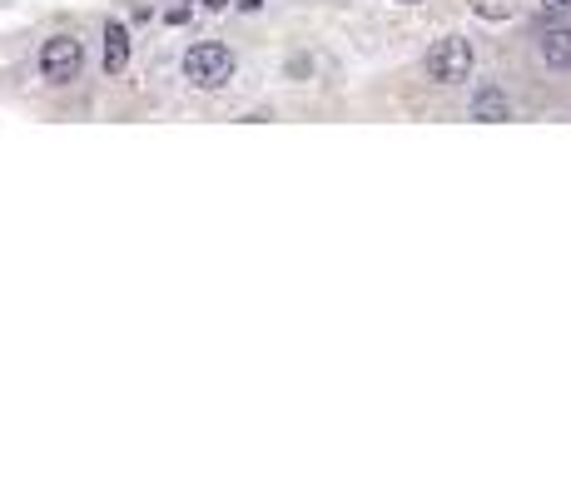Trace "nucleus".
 <instances>
[{"mask_svg": "<svg viewBox=\"0 0 571 496\" xmlns=\"http://www.w3.org/2000/svg\"><path fill=\"white\" fill-rule=\"evenodd\" d=\"M472 65H477V50L467 35H442L423 55V70H428L432 85H462V80H472Z\"/></svg>", "mask_w": 571, "mask_h": 496, "instance_id": "obj_1", "label": "nucleus"}, {"mask_svg": "<svg viewBox=\"0 0 571 496\" xmlns=\"http://www.w3.org/2000/svg\"><path fill=\"white\" fill-rule=\"evenodd\" d=\"M184 80H189L194 90H219V85H229V80H234V55H229V45H219V40L189 45V55H184Z\"/></svg>", "mask_w": 571, "mask_h": 496, "instance_id": "obj_2", "label": "nucleus"}, {"mask_svg": "<svg viewBox=\"0 0 571 496\" xmlns=\"http://www.w3.org/2000/svg\"><path fill=\"white\" fill-rule=\"evenodd\" d=\"M80 70H85V45L75 35H50L40 45V75L50 85H70V80H80Z\"/></svg>", "mask_w": 571, "mask_h": 496, "instance_id": "obj_3", "label": "nucleus"}, {"mask_svg": "<svg viewBox=\"0 0 571 496\" xmlns=\"http://www.w3.org/2000/svg\"><path fill=\"white\" fill-rule=\"evenodd\" d=\"M467 115H472V120H482V124H502V120H512V100H507V90H497V85H482V90L472 95Z\"/></svg>", "mask_w": 571, "mask_h": 496, "instance_id": "obj_4", "label": "nucleus"}, {"mask_svg": "<svg viewBox=\"0 0 571 496\" xmlns=\"http://www.w3.org/2000/svg\"><path fill=\"white\" fill-rule=\"evenodd\" d=\"M130 70V30L120 20L105 25V75H125Z\"/></svg>", "mask_w": 571, "mask_h": 496, "instance_id": "obj_5", "label": "nucleus"}, {"mask_svg": "<svg viewBox=\"0 0 571 496\" xmlns=\"http://www.w3.org/2000/svg\"><path fill=\"white\" fill-rule=\"evenodd\" d=\"M542 60L552 70H571V25H542Z\"/></svg>", "mask_w": 571, "mask_h": 496, "instance_id": "obj_6", "label": "nucleus"}, {"mask_svg": "<svg viewBox=\"0 0 571 496\" xmlns=\"http://www.w3.org/2000/svg\"><path fill=\"white\" fill-rule=\"evenodd\" d=\"M542 25H571V0H542Z\"/></svg>", "mask_w": 571, "mask_h": 496, "instance_id": "obj_7", "label": "nucleus"}, {"mask_svg": "<svg viewBox=\"0 0 571 496\" xmlns=\"http://www.w3.org/2000/svg\"><path fill=\"white\" fill-rule=\"evenodd\" d=\"M204 5H209V10H229V0H204Z\"/></svg>", "mask_w": 571, "mask_h": 496, "instance_id": "obj_8", "label": "nucleus"}, {"mask_svg": "<svg viewBox=\"0 0 571 496\" xmlns=\"http://www.w3.org/2000/svg\"><path fill=\"white\" fill-rule=\"evenodd\" d=\"M398 5H418V0H398Z\"/></svg>", "mask_w": 571, "mask_h": 496, "instance_id": "obj_9", "label": "nucleus"}]
</instances>
